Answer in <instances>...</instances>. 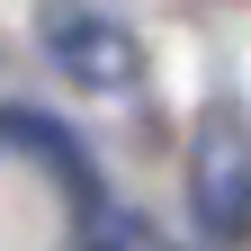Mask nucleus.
<instances>
[{
  "mask_svg": "<svg viewBox=\"0 0 251 251\" xmlns=\"http://www.w3.org/2000/svg\"><path fill=\"white\" fill-rule=\"evenodd\" d=\"M188 188H198L206 233H242L251 225V126L233 108H215L198 126V171H188Z\"/></svg>",
  "mask_w": 251,
  "mask_h": 251,
  "instance_id": "f03ea898",
  "label": "nucleus"
},
{
  "mask_svg": "<svg viewBox=\"0 0 251 251\" xmlns=\"http://www.w3.org/2000/svg\"><path fill=\"white\" fill-rule=\"evenodd\" d=\"M36 45L54 54V72L81 81V90H135L144 81L135 27L108 18V9H90V0H45V9H36Z\"/></svg>",
  "mask_w": 251,
  "mask_h": 251,
  "instance_id": "f257e3e1",
  "label": "nucleus"
}]
</instances>
